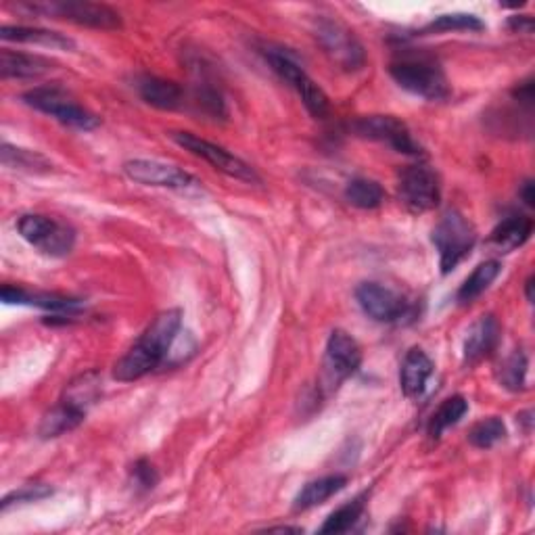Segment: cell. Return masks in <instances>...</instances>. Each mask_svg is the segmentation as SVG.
<instances>
[{"label":"cell","instance_id":"6da1fadb","mask_svg":"<svg viewBox=\"0 0 535 535\" xmlns=\"http://www.w3.org/2000/svg\"><path fill=\"white\" fill-rule=\"evenodd\" d=\"M180 324V310H166L157 314L145 333L136 339V343L115 364L113 377L122 383H132L147 377L159 364H164L176 341Z\"/></svg>","mask_w":535,"mask_h":535},{"label":"cell","instance_id":"7a4b0ae2","mask_svg":"<svg viewBox=\"0 0 535 535\" xmlns=\"http://www.w3.org/2000/svg\"><path fill=\"white\" fill-rule=\"evenodd\" d=\"M431 239L439 253L441 274H450L464 258H469L477 243V230L467 216L450 209L433 228Z\"/></svg>","mask_w":535,"mask_h":535},{"label":"cell","instance_id":"3957f363","mask_svg":"<svg viewBox=\"0 0 535 535\" xmlns=\"http://www.w3.org/2000/svg\"><path fill=\"white\" fill-rule=\"evenodd\" d=\"M21 239L46 258H67L76 245V230L49 216L26 214L17 220Z\"/></svg>","mask_w":535,"mask_h":535},{"label":"cell","instance_id":"277c9868","mask_svg":"<svg viewBox=\"0 0 535 535\" xmlns=\"http://www.w3.org/2000/svg\"><path fill=\"white\" fill-rule=\"evenodd\" d=\"M28 107L51 115L59 124L76 128V130H92L99 126V118L95 113L84 109L80 103L74 101L72 95L59 86H38L28 90L21 97Z\"/></svg>","mask_w":535,"mask_h":535},{"label":"cell","instance_id":"5b68a950","mask_svg":"<svg viewBox=\"0 0 535 535\" xmlns=\"http://www.w3.org/2000/svg\"><path fill=\"white\" fill-rule=\"evenodd\" d=\"M391 78L404 90L427 101H444L450 97V84L441 67L427 59H402L389 67Z\"/></svg>","mask_w":535,"mask_h":535},{"label":"cell","instance_id":"8992f818","mask_svg":"<svg viewBox=\"0 0 535 535\" xmlns=\"http://www.w3.org/2000/svg\"><path fill=\"white\" fill-rule=\"evenodd\" d=\"M32 15L55 17L78 23V26L97 28V30H115L122 28V17L107 5L97 3H76V0H53V3H26L19 5Z\"/></svg>","mask_w":535,"mask_h":535},{"label":"cell","instance_id":"52a82bcc","mask_svg":"<svg viewBox=\"0 0 535 535\" xmlns=\"http://www.w3.org/2000/svg\"><path fill=\"white\" fill-rule=\"evenodd\" d=\"M266 61L274 69V74H278V78L285 80L297 92L306 109L316 120L327 118L331 109L329 97L324 95V90L306 74L304 67L283 51H266Z\"/></svg>","mask_w":535,"mask_h":535},{"label":"cell","instance_id":"ba28073f","mask_svg":"<svg viewBox=\"0 0 535 535\" xmlns=\"http://www.w3.org/2000/svg\"><path fill=\"white\" fill-rule=\"evenodd\" d=\"M174 143H178L182 149H186L189 153L205 159L209 166L216 168L218 172L235 178V180H243V182H249V184H260L262 178L260 174L255 172L247 161H243L241 157L228 153L224 147L220 145H214L205 141V138H199L191 132H174L172 134Z\"/></svg>","mask_w":535,"mask_h":535},{"label":"cell","instance_id":"9c48e42d","mask_svg":"<svg viewBox=\"0 0 535 535\" xmlns=\"http://www.w3.org/2000/svg\"><path fill=\"white\" fill-rule=\"evenodd\" d=\"M352 128L358 136L368 138V141L385 143L402 155H423V147L414 141L408 126L402 120L393 118V115H368V118H360L358 122H354Z\"/></svg>","mask_w":535,"mask_h":535},{"label":"cell","instance_id":"30bf717a","mask_svg":"<svg viewBox=\"0 0 535 535\" xmlns=\"http://www.w3.org/2000/svg\"><path fill=\"white\" fill-rule=\"evenodd\" d=\"M316 38L324 53H327L339 67H343L345 72H356V69L364 65L366 53L360 40L354 36L352 30H347L343 23L333 19H320Z\"/></svg>","mask_w":535,"mask_h":535},{"label":"cell","instance_id":"8fae6325","mask_svg":"<svg viewBox=\"0 0 535 535\" xmlns=\"http://www.w3.org/2000/svg\"><path fill=\"white\" fill-rule=\"evenodd\" d=\"M398 195H400V201L410 209L412 214L431 212V209L439 205V199H441L439 178L425 164L408 166L400 176Z\"/></svg>","mask_w":535,"mask_h":535},{"label":"cell","instance_id":"7c38bea8","mask_svg":"<svg viewBox=\"0 0 535 535\" xmlns=\"http://www.w3.org/2000/svg\"><path fill=\"white\" fill-rule=\"evenodd\" d=\"M356 299L362 312L377 322H398L410 310L408 301L400 293H395L379 283H362L356 289Z\"/></svg>","mask_w":535,"mask_h":535},{"label":"cell","instance_id":"4fadbf2b","mask_svg":"<svg viewBox=\"0 0 535 535\" xmlns=\"http://www.w3.org/2000/svg\"><path fill=\"white\" fill-rule=\"evenodd\" d=\"M124 172L138 184L159 186V189H189V186L197 184L189 172L161 164L155 159H130L124 164Z\"/></svg>","mask_w":535,"mask_h":535},{"label":"cell","instance_id":"5bb4252c","mask_svg":"<svg viewBox=\"0 0 535 535\" xmlns=\"http://www.w3.org/2000/svg\"><path fill=\"white\" fill-rule=\"evenodd\" d=\"M362 366V350L358 341L341 329L333 331L327 341V354H324V368H327L333 383L350 379Z\"/></svg>","mask_w":535,"mask_h":535},{"label":"cell","instance_id":"9a60e30c","mask_svg":"<svg viewBox=\"0 0 535 535\" xmlns=\"http://www.w3.org/2000/svg\"><path fill=\"white\" fill-rule=\"evenodd\" d=\"M500 343V322L492 316H481L467 333L462 345V356L467 364H479L487 356H492Z\"/></svg>","mask_w":535,"mask_h":535},{"label":"cell","instance_id":"2e32d148","mask_svg":"<svg viewBox=\"0 0 535 535\" xmlns=\"http://www.w3.org/2000/svg\"><path fill=\"white\" fill-rule=\"evenodd\" d=\"M3 301L9 306H34V308H42V310H51V312H76L80 310V301L74 297H65V295H57V293H40V291H30V289H23V287H13V285H5L3 291Z\"/></svg>","mask_w":535,"mask_h":535},{"label":"cell","instance_id":"e0dca14e","mask_svg":"<svg viewBox=\"0 0 535 535\" xmlns=\"http://www.w3.org/2000/svg\"><path fill=\"white\" fill-rule=\"evenodd\" d=\"M55 63L40 55L17 53L11 49H3L0 53V76L3 80H34L51 74Z\"/></svg>","mask_w":535,"mask_h":535},{"label":"cell","instance_id":"ac0fdd59","mask_svg":"<svg viewBox=\"0 0 535 535\" xmlns=\"http://www.w3.org/2000/svg\"><path fill=\"white\" fill-rule=\"evenodd\" d=\"M433 370L435 366L431 358L421 350V347H412V350L404 356L400 368V387L406 398H421L427 389Z\"/></svg>","mask_w":535,"mask_h":535},{"label":"cell","instance_id":"d6986e66","mask_svg":"<svg viewBox=\"0 0 535 535\" xmlns=\"http://www.w3.org/2000/svg\"><path fill=\"white\" fill-rule=\"evenodd\" d=\"M86 418V410H82L80 406L67 402V400H59L57 406H53L49 412L42 416L40 427H38V435L42 439H55L61 437L69 431L78 429Z\"/></svg>","mask_w":535,"mask_h":535},{"label":"cell","instance_id":"ffe728a7","mask_svg":"<svg viewBox=\"0 0 535 535\" xmlns=\"http://www.w3.org/2000/svg\"><path fill=\"white\" fill-rule=\"evenodd\" d=\"M136 90L147 105L164 109V111H174L184 103L182 88L176 82L157 78V76L138 78Z\"/></svg>","mask_w":535,"mask_h":535},{"label":"cell","instance_id":"44dd1931","mask_svg":"<svg viewBox=\"0 0 535 535\" xmlns=\"http://www.w3.org/2000/svg\"><path fill=\"white\" fill-rule=\"evenodd\" d=\"M531 232H533V220L527 216H510L506 220H502L490 235V245L496 253H510L519 247H523L529 239H531Z\"/></svg>","mask_w":535,"mask_h":535},{"label":"cell","instance_id":"7402d4cb","mask_svg":"<svg viewBox=\"0 0 535 535\" xmlns=\"http://www.w3.org/2000/svg\"><path fill=\"white\" fill-rule=\"evenodd\" d=\"M0 38L5 42H21V44H38L46 49L55 51H74L76 42L67 38L65 34L42 30V28H23V26H3L0 28Z\"/></svg>","mask_w":535,"mask_h":535},{"label":"cell","instance_id":"603a6c76","mask_svg":"<svg viewBox=\"0 0 535 535\" xmlns=\"http://www.w3.org/2000/svg\"><path fill=\"white\" fill-rule=\"evenodd\" d=\"M345 485H347L345 475H329V477L314 479L301 487V492L293 500V508L297 510V513L299 510L304 513V510L320 506L327 500H331L335 494H339L341 490H345Z\"/></svg>","mask_w":535,"mask_h":535},{"label":"cell","instance_id":"cb8c5ba5","mask_svg":"<svg viewBox=\"0 0 535 535\" xmlns=\"http://www.w3.org/2000/svg\"><path fill=\"white\" fill-rule=\"evenodd\" d=\"M500 272H502V264L498 260H487V262L479 264L471 272L467 281L462 283V287L458 289V295H456L458 304L460 306L473 304L479 295H483L487 289H490V285L500 276Z\"/></svg>","mask_w":535,"mask_h":535},{"label":"cell","instance_id":"d4e9b609","mask_svg":"<svg viewBox=\"0 0 535 535\" xmlns=\"http://www.w3.org/2000/svg\"><path fill=\"white\" fill-rule=\"evenodd\" d=\"M469 412V402L462 395H452V398L441 402V406L433 412L427 433L431 439H439L450 427H456Z\"/></svg>","mask_w":535,"mask_h":535},{"label":"cell","instance_id":"484cf974","mask_svg":"<svg viewBox=\"0 0 535 535\" xmlns=\"http://www.w3.org/2000/svg\"><path fill=\"white\" fill-rule=\"evenodd\" d=\"M0 157H3V166L19 172H28V174H46L53 170V164L44 155L28 149H19L9 143L3 145V151H0Z\"/></svg>","mask_w":535,"mask_h":535},{"label":"cell","instance_id":"4316f807","mask_svg":"<svg viewBox=\"0 0 535 535\" xmlns=\"http://www.w3.org/2000/svg\"><path fill=\"white\" fill-rule=\"evenodd\" d=\"M101 398V377L97 372H86L69 383L63 391V400L80 406L82 410H90Z\"/></svg>","mask_w":535,"mask_h":535},{"label":"cell","instance_id":"83f0119b","mask_svg":"<svg viewBox=\"0 0 535 535\" xmlns=\"http://www.w3.org/2000/svg\"><path fill=\"white\" fill-rule=\"evenodd\" d=\"M345 199L358 209H377L385 201V191L377 180L354 178L345 186Z\"/></svg>","mask_w":535,"mask_h":535},{"label":"cell","instance_id":"f1b7e54d","mask_svg":"<svg viewBox=\"0 0 535 535\" xmlns=\"http://www.w3.org/2000/svg\"><path fill=\"white\" fill-rule=\"evenodd\" d=\"M364 510H366V496H358L352 502H347L343 506H339L335 513L329 515V519L322 523L320 533H345V531H352L360 519L364 517Z\"/></svg>","mask_w":535,"mask_h":535},{"label":"cell","instance_id":"f546056e","mask_svg":"<svg viewBox=\"0 0 535 535\" xmlns=\"http://www.w3.org/2000/svg\"><path fill=\"white\" fill-rule=\"evenodd\" d=\"M485 26L483 21L471 13H448L433 19L429 26L423 28V34H439V32H481Z\"/></svg>","mask_w":535,"mask_h":535},{"label":"cell","instance_id":"4dcf8cb0","mask_svg":"<svg viewBox=\"0 0 535 535\" xmlns=\"http://www.w3.org/2000/svg\"><path fill=\"white\" fill-rule=\"evenodd\" d=\"M504 437H506V427L502 423V418H498V416H490V418H485V421H479L469 431L471 446H475L479 450L494 448L498 441H502Z\"/></svg>","mask_w":535,"mask_h":535},{"label":"cell","instance_id":"1f68e13d","mask_svg":"<svg viewBox=\"0 0 535 535\" xmlns=\"http://www.w3.org/2000/svg\"><path fill=\"white\" fill-rule=\"evenodd\" d=\"M500 383L510 391H523L527 385V356L517 350L510 354L500 368Z\"/></svg>","mask_w":535,"mask_h":535},{"label":"cell","instance_id":"d6a6232c","mask_svg":"<svg viewBox=\"0 0 535 535\" xmlns=\"http://www.w3.org/2000/svg\"><path fill=\"white\" fill-rule=\"evenodd\" d=\"M53 494V490L49 485H42V483H30V485H23L19 487V490L11 492L9 496H5L3 504H0V508H3V513H7V510L15 504H28V502H38L42 498H49Z\"/></svg>","mask_w":535,"mask_h":535},{"label":"cell","instance_id":"836d02e7","mask_svg":"<svg viewBox=\"0 0 535 535\" xmlns=\"http://www.w3.org/2000/svg\"><path fill=\"white\" fill-rule=\"evenodd\" d=\"M132 479H134V485L141 492H151L153 487L159 483V475H157L155 467L145 458L138 460L132 467Z\"/></svg>","mask_w":535,"mask_h":535},{"label":"cell","instance_id":"e575fe53","mask_svg":"<svg viewBox=\"0 0 535 535\" xmlns=\"http://www.w3.org/2000/svg\"><path fill=\"white\" fill-rule=\"evenodd\" d=\"M508 28H510V30H515V32H525V34H529L531 28H533V21H531V17H510Z\"/></svg>","mask_w":535,"mask_h":535},{"label":"cell","instance_id":"d590c367","mask_svg":"<svg viewBox=\"0 0 535 535\" xmlns=\"http://www.w3.org/2000/svg\"><path fill=\"white\" fill-rule=\"evenodd\" d=\"M519 195L523 197V201L529 205V207H533V182L531 180H527L523 186H521V191H519Z\"/></svg>","mask_w":535,"mask_h":535},{"label":"cell","instance_id":"8d00e7d4","mask_svg":"<svg viewBox=\"0 0 535 535\" xmlns=\"http://www.w3.org/2000/svg\"><path fill=\"white\" fill-rule=\"evenodd\" d=\"M525 295H527L529 304H533V276H529L525 281Z\"/></svg>","mask_w":535,"mask_h":535},{"label":"cell","instance_id":"74e56055","mask_svg":"<svg viewBox=\"0 0 535 535\" xmlns=\"http://www.w3.org/2000/svg\"><path fill=\"white\" fill-rule=\"evenodd\" d=\"M268 531H293V533H301V529L299 527H270Z\"/></svg>","mask_w":535,"mask_h":535}]
</instances>
